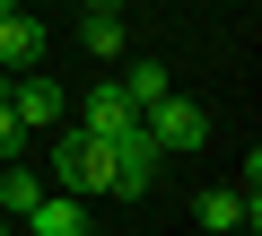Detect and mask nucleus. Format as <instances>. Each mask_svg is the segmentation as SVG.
<instances>
[{
	"instance_id": "ddd939ff",
	"label": "nucleus",
	"mask_w": 262,
	"mask_h": 236,
	"mask_svg": "<svg viewBox=\"0 0 262 236\" xmlns=\"http://www.w3.org/2000/svg\"><path fill=\"white\" fill-rule=\"evenodd\" d=\"M88 9H122V0H88Z\"/></svg>"
},
{
	"instance_id": "39448f33",
	"label": "nucleus",
	"mask_w": 262,
	"mask_h": 236,
	"mask_svg": "<svg viewBox=\"0 0 262 236\" xmlns=\"http://www.w3.org/2000/svg\"><path fill=\"white\" fill-rule=\"evenodd\" d=\"M70 123H79V132H88V140H122V132H131V123H140V114H131V105H122V88H114V79H105V88H88V96H79V88H70Z\"/></svg>"
},
{
	"instance_id": "4468645a",
	"label": "nucleus",
	"mask_w": 262,
	"mask_h": 236,
	"mask_svg": "<svg viewBox=\"0 0 262 236\" xmlns=\"http://www.w3.org/2000/svg\"><path fill=\"white\" fill-rule=\"evenodd\" d=\"M9 9H18V0H0V18H9Z\"/></svg>"
},
{
	"instance_id": "423d86ee",
	"label": "nucleus",
	"mask_w": 262,
	"mask_h": 236,
	"mask_svg": "<svg viewBox=\"0 0 262 236\" xmlns=\"http://www.w3.org/2000/svg\"><path fill=\"white\" fill-rule=\"evenodd\" d=\"M44 35H53V27L18 0V9L0 18V79H9V70H44Z\"/></svg>"
},
{
	"instance_id": "f257e3e1",
	"label": "nucleus",
	"mask_w": 262,
	"mask_h": 236,
	"mask_svg": "<svg viewBox=\"0 0 262 236\" xmlns=\"http://www.w3.org/2000/svg\"><path fill=\"white\" fill-rule=\"evenodd\" d=\"M0 96H9V114L27 123V140L53 132V123H70V88L44 79V70H9V79H0Z\"/></svg>"
},
{
	"instance_id": "0eeeda50",
	"label": "nucleus",
	"mask_w": 262,
	"mask_h": 236,
	"mask_svg": "<svg viewBox=\"0 0 262 236\" xmlns=\"http://www.w3.org/2000/svg\"><path fill=\"white\" fill-rule=\"evenodd\" d=\"M192 219H201L210 236H253V227H262V219L245 210V192H236V184H201V201H192Z\"/></svg>"
},
{
	"instance_id": "f8f14e48",
	"label": "nucleus",
	"mask_w": 262,
	"mask_h": 236,
	"mask_svg": "<svg viewBox=\"0 0 262 236\" xmlns=\"http://www.w3.org/2000/svg\"><path fill=\"white\" fill-rule=\"evenodd\" d=\"M0 236H18V219H9V210H0Z\"/></svg>"
},
{
	"instance_id": "9d476101",
	"label": "nucleus",
	"mask_w": 262,
	"mask_h": 236,
	"mask_svg": "<svg viewBox=\"0 0 262 236\" xmlns=\"http://www.w3.org/2000/svg\"><path fill=\"white\" fill-rule=\"evenodd\" d=\"M79 44H88L96 61H122V53H131V27H122V9H88V18H79Z\"/></svg>"
},
{
	"instance_id": "7ed1b4c3",
	"label": "nucleus",
	"mask_w": 262,
	"mask_h": 236,
	"mask_svg": "<svg viewBox=\"0 0 262 236\" xmlns=\"http://www.w3.org/2000/svg\"><path fill=\"white\" fill-rule=\"evenodd\" d=\"M105 149H114V175H105V201H140V192L158 184V166H166V158H158V140H149L140 123H131L122 140H105Z\"/></svg>"
},
{
	"instance_id": "20e7f679",
	"label": "nucleus",
	"mask_w": 262,
	"mask_h": 236,
	"mask_svg": "<svg viewBox=\"0 0 262 236\" xmlns=\"http://www.w3.org/2000/svg\"><path fill=\"white\" fill-rule=\"evenodd\" d=\"M18 236H96V201H79V192H53V184H44V201L18 219Z\"/></svg>"
},
{
	"instance_id": "1a4fd4ad",
	"label": "nucleus",
	"mask_w": 262,
	"mask_h": 236,
	"mask_svg": "<svg viewBox=\"0 0 262 236\" xmlns=\"http://www.w3.org/2000/svg\"><path fill=\"white\" fill-rule=\"evenodd\" d=\"M114 88H122V105H131V114H149V105L175 88V70H166V61H122V79H114Z\"/></svg>"
},
{
	"instance_id": "9b49d317",
	"label": "nucleus",
	"mask_w": 262,
	"mask_h": 236,
	"mask_svg": "<svg viewBox=\"0 0 262 236\" xmlns=\"http://www.w3.org/2000/svg\"><path fill=\"white\" fill-rule=\"evenodd\" d=\"M35 140H27V123H18V114H9V96H0V166H9V158H27Z\"/></svg>"
},
{
	"instance_id": "f03ea898",
	"label": "nucleus",
	"mask_w": 262,
	"mask_h": 236,
	"mask_svg": "<svg viewBox=\"0 0 262 236\" xmlns=\"http://www.w3.org/2000/svg\"><path fill=\"white\" fill-rule=\"evenodd\" d=\"M140 132L158 140V158H192V149L210 140V114H201L192 96H175V88H166V96H158V105L140 114Z\"/></svg>"
},
{
	"instance_id": "6e6552de",
	"label": "nucleus",
	"mask_w": 262,
	"mask_h": 236,
	"mask_svg": "<svg viewBox=\"0 0 262 236\" xmlns=\"http://www.w3.org/2000/svg\"><path fill=\"white\" fill-rule=\"evenodd\" d=\"M44 201V166H35V149L27 158H9V166H0V210H9V219H27Z\"/></svg>"
}]
</instances>
